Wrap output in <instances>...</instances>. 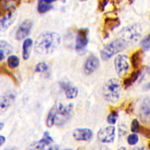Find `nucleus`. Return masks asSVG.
Wrapping results in <instances>:
<instances>
[{
    "label": "nucleus",
    "mask_w": 150,
    "mask_h": 150,
    "mask_svg": "<svg viewBox=\"0 0 150 150\" xmlns=\"http://www.w3.org/2000/svg\"><path fill=\"white\" fill-rule=\"evenodd\" d=\"M61 43V37L54 31H45L38 36L35 43V51L38 54L47 55L57 49Z\"/></svg>",
    "instance_id": "obj_1"
},
{
    "label": "nucleus",
    "mask_w": 150,
    "mask_h": 150,
    "mask_svg": "<svg viewBox=\"0 0 150 150\" xmlns=\"http://www.w3.org/2000/svg\"><path fill=\"white\" fill-rule=\"evenodd\" d=\"M105 100L112 103H117L119 100L121 93V84L116 78H112L104 84L102 91Z\"/></svg>",
    "instance_id": "obj_2"
},
{
    "label": "nucleus",
    "mask_w": 150,
    "mask_h": 150,
    "mask_svg": "<svg viewBox=\"0 0 150 150\" xmlns=\"http://www.w3.org/2000/svg\"><path fill=\"white\" fill-rule=\"evenodd\" d=\"M127 46V42L122 38L116 39L109 43L101 51V57L104 61H107L117 53L122 52Z\"/></svg>",
    "instance_id": "obj_3"
},
{
    "label": "nucleus",
    "mask_w": 150,
    "mask_h": 150,
    "mask_svg": "<svg viewBox=\"0 0 150 150\" xmlns=\"http://www.w3.org/2000/svg\"><path fill=\"white\" fill-rule=\"evenodd\" d=\"M74 113V105L69 103L64 105L59 103L56 105V115H55V125H62L70 120Z\"/></svg>",
    "instance_id": "obj_4"
},
{
    "label": "nucleus",
    "mask_w": 150,
    "mask_h": 150,
    "mask_svg": "<svg viewBox=\"0 0 150 150\" xmlns=\"http://www.w3.org/2000/svg\"><path fill=\"white\" fill-rule=\"evenodd\" d=\"M114 64L115 71L120 77H123L127 74L129 69V64L126 55H118L115 57Z\"/></svg>",
    "instance_id": "obj_5"
},
{
    "label": "nucleus",
    "mask_w": 150,
    "mask_h": 150,
    "mask_svg": "<svg viewBox=\"0 0 150 150\" xmlns=\"http://www.w3.org/2000/svg\"><path fill=\"white\" fill-rule=\"evenodd\" d=\"M88 43V30L80 29L77 31L76 40V50L77 52L83 53L86 50Z\"/></svg>",
    "instance_id": "obj_6"
},
{
    "label": "nucleus",
    "mask_w": 150,
    "mask_h": 150,
    "mask_svg": "<svg viewBox=\"0 0 150 150\" xmlns=\"http://www.w3.org/2000/svg\"><path fill=\"white\" fill-rule=\"evenodd\" d=\"M16 98V93L13 91H8L0 96V115L6 112L11 107Z\"/></svg>",
    "instance_id": "obj_7"
},
{
    "label": "nucleus",
    "mask_w": 150,
    "mask_h": 150,
    "mask_svg": "<svg viewBox=\"0 0 150 150\" xmlns=\"http://www.w3.org/2000/svg\"><path fill=\"white\" fill-rule=\"evenodd\" d=\"M121 34L122 35V39L125 42H135L138 40L140 37V31L138 28L135 25L127 26V27L123 28L121 31Z\"/></svg>",
    "instance_id": "obj_8"
},
{
    "label": "nucleus",
    "mask_w": 150,
    "mask_h": 150,
    "mask_svg": "<svg viewBox=\"0 0 150 150\" xmlns=\"http://www.w3.org/2000/svg\"><path fill=\"white\" fill-rule=\"evenodd\" d=\"M140 120L146 124L150 123V97H147L142 101L139 109Z\"/></svg>",
    "instance_id": "obj_9"
},
{
    "label": "nucleus",
    "mask_w": 150,
    "mask_h": 150,
    "mask_svg": "<svg viewBox=\"0 0 150 150\" xmlns=\"http://www.w3.org/2000/svg\"><path fill=\"white\" fill-rule=\"evenodd\" d=\"M115 136V129L113 126H109L101 129L98 133V138L102 143H112Z\"/></svg>",
    "instance_id": "obj_10"
},
{
    "label": "nucleus",
    "mask_w": 150,
    "mask_h": 150,
    "mask_svg": "<svg viewBox=\"0 0 150 150\" xmlns=\"http://www.w3.org/2000/svg\"><path fill=\"white\" fill-rule=\"evenodd\" d=\"M33 27V21L30 19H26L23 21L17 30L16 33V39L18 40H21L25 38L30 34Z\"/></svg>",
    "instance_id": "obj_11"
},
{
    "label": "nucleus",
    "mask_w": 150,
    "mask_h": 150,
    "mask_svg": "<svg viewBox=\"0 0 150 150\" xmlns=\"http://www.w3.org/2000/svg\"><path fill=\"white\" fill-rule=\"evenodd\" d=\"M21 0H0V16L15 11Z\"/></svg>",
    "instance_id": "obj_12"
},
{
    "label": "nucleus",
    "mask_w": 150,
    "mask_h": 150,
    "mask_svg": "<svg viewBox=\"0 0 150 150\" xmlns=\"http://www.w3.org/2000/svg\"><path fill=\"white\" fill-rule=\"evenodd\" d=\"M16 11H12L0 16V31H4L8 30L16 20Z\"/></svg>",
    "instance_id": "obj_13"
},
{
    "label": "nucleus",
    "mask_w": 150,
    "mask_h": 150,
    "mask_svg": "<svg viewBox=\"0 0 150 150\" xmlns=\"http://www.w3.org/2000/svg\"><path fill=\"white\" fill-rule=\"evenodd\" d=\"M100 66L99 59L95 55H90L85 62L84 72L87 75L93 73Z\"/></svg>",
    "instance_id": "obj_14"
},
{
    "label": "nucleus",
    "mask_w": 150,
    "mask_h": 150,
    "mask_svg": "<svg viewBox=\"0 0 150 150\" xmlns=\"http://www.w3.org/2000/svg\"><path fill=\"white\" fill-rule=\"evenodd\" d=\"M73 136L77 141H88L93 137V132L89 128H77L73 132Z\"/></svg>",
    "instance_id": "obj_15"
},
{
    "label": "nucleus",
    "mask_w": 150,
    "mask_h": 150,
    "mask_svg": "<svg viewBox=\"0 0 150 150\" xmlns=\"http://www.w3.org/2000/svg\"><path fill=\"white\" fill-rule=\"evenodd\" d=\"M53 142H54V140L50 135V133L48 132H45L43 133L42 138L39 140L38 142L35 143L34 144H33L31 146V147L33 149H42L45 148L47 146H50Z\"/></svg>",
    "instance_id": "obj_16"
},
{
    "label": "nucleus",
    "mask_w": 150,
    "mask_h": 150,
    "mask_svg": "<svg viewBox=\"0 0 150 150\" xmlns=\"http://www.w3.org/2000/svg\"><path fill=\"white\" fill-rule=\"evenodd\" d=\"M62 88L65 91V94L68 99L76 98L78 94V89L76 86L67 82H63L61 84Z\"/></svg>",
    "instance_id": "obj_17"
},
{
    "label": "nucleus",
    "mask_w": 150,
    "mask_h": 150,
    "mask_svg": "<svg viewBox=\"0 0 150 150\" xmlns=\"http://www.w3.org/2000/svg\"><path fill=\"white\" fill-rule=\"evenodd\" d=\"M33 46V40L31 38L25 39L22 45V57L24 60H27L30 56Z\"/></svg>",
    "instance_id": "obj_18"
},
{
    "label": "nucleus",
    "mask_w": 150,
    "mask_h": 150,
    "mask_svg": "<svg viewBox=\"0 0 150 150\" xmlns=\"http://www.w3.org/2000/svg\"><path fill=\"white\" fill-rule=\"evenodd\" d=\"M143 52L141 50H138L134 52L131 56V63L134 69H138L142 62Z\"/></svg>",
    "instance_id": "obj_19"
},
{
    "label": "nucleus",
    "mask_w": 150,
    "mask_h": 150,
    "mask_svg": "<svg viewBox=\"0 0 150 150\" xmlns=\"http://www.w3.org/2000/svg\"><path fill=\"white\" fill-rule=\"evenodd\" d=\"M55 115H56V105H54L50 110L45 120V123L48 127H52L55 125Z\"/></svg>",
    "instance_id": "obj_20"
},
{
    "label": "nucleus",
    "mask_w": 150,
    "mask_h": 150,
    "mask_svg": "<svg viewBox=\"0 0 150 150\" xmlns=\"http://www.w3.org/2000/svg\"><path fill=\"white\" fill-rule=\"evenodd\" d=\"M141 71L142 70L139 69V70H137V71L133 72V73L131 74V76L127 77L126 79H125L124 81H123V85H124L125 88L131 86L132 83H134V82L138 79L139 75L141 74Z\"/></svg>",
    "instance_id": "obj_21"
},
{
    "label": "nucleus",
    "mask_w": 150,
    "mask_h": 150,
    "mask_svg": "<svg viewBox=\"0 0 150 150\" xmlns=\"http://www.w3.org/2000/svg\"><path fill=\"white\" fill-rule=\"evenodd\" d=\"M0 50L8 55L13 52V47L8 42L4 40H0Z\"/></svg>",
    "instance_id": "obj_22"
},
{
    "label": "nucleus",
    "mask_w": 150,
    "mask_h": 150,
    "mask_svg": "<svg viewBox=\"0 0 150 150\" xmlns=\"http://www.w3.org/2000/svg\"><path fill=\"white\" fill-rule=\"evenodd\" d=\"M8 65L9 68L15 69L19 65V59L15 55H11L8 58Z\"/></svg>",
    "instance_id": "obj_23"
},
{
    "label": "nucleus",
    "mask_w": 150,
    "mask_h": 150,
    "mask_svg": "<svg viewBox=\"0 0 150 150\" xmlns=\"http://www.w3.org/2000/svg\"><path fill=\"white\" fill-rule=\"evenodd\" d=\"M53 8V6L50 4L45 3L44 1H40L38 6V11L40 13H46L47 11L51 10Z\"/></svg>",
    "instance_id": "obj_24"
},
{
    "label": "nucleus",
    "mask_w": 150,
    "mask_h": 150,
    "mask_svg": "<svg viewBox=\"0 0 150 150\" xmlns=\"http://www.w3.org/2000/svg\"><path fill=\"white\" fill-rule=\"evenodd\" d=\"M49 68L48 65L45 62H40L36 65L35 67V71L38 73H43V72L46 71Z\"/></svg>",
    "instance_id": "obj_25"
},
{
    "label": "nucleus",
    "mask_w": 150,
    "mask_h": 150,
    "mask_svg": "<svg viewBox=\"0 0 150 150\" xmlns=\"http://www.w3.org/2000/svg\"><path fill=\"white\" fill-rule=\"evenodd\" d=\"M118 117H119V115H118V113L116 112H113L110 113L107 117L108 122L110 124H115L118 119Z\"/></svg>",
    "instance_id": "obj_26"
},
{
    "label": "nucleus",
    "mask_w": 150,
    "mask_h": 150,
    "mask_svg": "<svg viewBox=\"0 0 150 150\" xmlns=\"http://www.w3.org/2000/svg\"><path fill=\"white\" fill-rule=\"evenodd\" d=\"M141 46L143 50L147 51L150 50V34L147 35L141 42Z\"/></svg>",
    "instance_id": "obj_27"
},
{
    "label": "nucleus",
    "mask_w": 150,
    "mask_h": 150,
    "mask_svg": "<svg viewBox=\"0 0 150 150\" xmlns=\"http://www.w3.org/2000/svg\"><path fill=\"white\" fill-rule=\"evenodd\" d=\"M139 140V137L138 135L135 134H132L131 135H129L127 137V142L128 144L131 146H133V145L136 144L137 142H138Z\"/></svg>",
    "instance_id": "obj_28"
},
{
    "label": "nucleus",
    "mask_w": 150,
    "mask_h": 150,
    "mask_svg": "<svg viewBox=\"0 0 150 150\" xmlns=\"http://www.w3.org/2000/svg\"><path fill=\"white\" fill-rule=\"evenodd\" d=\"M0 74H6L7 76H8L9 77H11V78L13 79V81L15 82L16 83H18V81H17V79L15 77V76H14L10 71H8V70L4 66L1 67V69H0Z\"/></svg>",
    "instance_id": "obj_29"
},
{
    "label": "nucleus",
    "mask_w": 150,
    "mask_h": 150,
    "mask_svg": "<svg viewBox=\"0 0 150 150\" xmlns=\"http://www.w3.org/2000/svg\"><path fill=\"white\" fill-rule=\"evenodd\" d=\"M131 130L132 132L134 133H136L139 132V122L136 119H135L132 121V123L131 125Z\"/></svg>",
    "instance_id": "obj_30"
},
{
    "label": "nucleus",
    "mask_w": 150,
    "mask_h": 150,
    "mask_svg": "<svg viewBox=\"0 0 150 150\" xmlns=\"http://www.w3.org/2000/svg\"><path fill=\"white\" fill-rule=\"evenodd\" d=\"M5 142H6V138L3 135H0V146H1L3 145Z\"/></svg>",
    "instance_id": "obj_31"
},
{
    "label": "nucleus",
    "mask_w": 150,
    "mask_h": 150,
    "mask_svg": "<svg viewBox=\"0 0 150 150\" xmlns=\"http://www.w3.org/2000/svg\"><path fill=\"white\" fill-rule=\"evenodd\" d=\"M6 56V55L4 54V53L2 52V51L0 50V62L3 61V60L4 59L5 57Z\"/></svg>",
    "instance_id": "obj_32"
},
{
    "label": "nucleus",
    "mask_w": 150,
    "mask_h": 150,
    "mask_svg": "<svg viewBox=\"0 0 150 150\" xmlns=\"http://www.w3.org/2000/svg\"><path fill=\"white\" fill-rule=\"evenodd\" d=\"M40 1H42L45 2V3L50 4V3H52V2H53V1H57V0H40Z\"/></svg>",
    "instance_id": "obj_33"
},
{
    "label": "nucleus",
    "mask_w": 150,
    "mask_h": 150,
    "mask_svg": "<svg viewBox=\"0 0 150 150\" xmlns=\"http://www.w3.org/2000/svg\"><path fill=\"white\" fill-rule=\"evenodd\" d=\"M144 88H145V89H150V83H148V84H147L146 86V87H145Z\"/></svg>",
    "instance_id": "obj_34"
},
{
    "label": "nucleus",
    "mask_w": 150,
    "mask_h": 150,
    "mask_svg": "<svg viewBox=\"0 0 150 150\" xmlns=\"http://www.w3.org/2000/svg\"><path fill=\"white\" fill-rule=\"evenodd\" d=\"M4 123H0V130L2 129V128L4 127Z\"/></svg>",
    "instance_id": "obj_35"
},
{
    "label": "nucleus",
    "mask_w": 150,
    "mask_h": 150,
    "mask_svg": "<svg viewBox=\"0 0 150 150\" xmlns=\"http://www.w3.org/2000/svg\"><path fill=\"white\" fill-rule=\"evenodd\" d=\"M147 73H148L149 74H150V67L147 68Z\"/></svg>",
    "instance_id": "obj_36"
},
{
    "label": "nucleus",
    "mask_w": 150,
    "mask_h": 150,
    "mask_svg": "<svg viewBox=\"0 0 150 150\" xmlns=\"http://www.w3.org/2000/svg\"><path fill=\"white\" fill-rule=\"evenodd\" d=\"M81 1H86V0H81Z\"/></svg>",
    "instance_id": "obj_37"
}]
</instances>
